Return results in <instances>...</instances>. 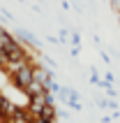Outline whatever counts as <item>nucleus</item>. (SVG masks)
<instances>
[{
	"label": "nucleus",
	"mask_w": 120,
	"mask_h": 123,
	"mask_svg": "<svg viewBox=\"0 0 120 123\" xmlns=\"http://www.w3.org/2000/svg\"><path fill=\"white\" fill-rule=\"evenodd\" d=\"M33 81V65H26V68H21L19 72H14L12 74V84L16 86V88H26L28 84Z\"/></svg>",
	"instance_id": "obj_1"
},
{
	"label": "nucleus",
	"mask_w": 120,
	"mask_h": 123,
	"mask_svg": "<svg viewBox=\"0 0 120 123\" xmlns=\"http://www.w3.org/2000/svg\"><path fill=\"white\" fill-rule=\"evenodd\" d=\"M44 91H46V88H44V86H42L39 81H35V79H33V81H30V84L26 86V88H23V93H26V95L30 98V95H39V93H44Z\"/></svg>",
	"instance_id": "obj_2"
},
{
	"label": "nucleus",
	"mask_w": 120,
	"mask_h": 123,
	"mask_svg": "<svg viewBox=\"0 0 120 123\" xmlns=\"http://www.w3.org/2000/svg\"><path fill=\"white\" fill-rule=\"evenodd\" d=\"M37 116H44V118H51V121H55V118H58V111H55L53 105H44V107H42V111L37 114Z\"/></svg>",
	"instance_id": "obj_3"
},
{
	"label": "nucleus",
	"mask_w": 120,
	"mask_h": 123,
	"mask_svg": "<svg viewBox=\"0 0 120 123\" xmlns=\"http://www.w3.org/2000/svg\"><path fill=\"white\" fill-rule=\"evenodd\" d=\"M19 37L23 42H28V44H33L35 49H39L42 44H39V40H37V37H35V35H30V33H26V30H19Z\"/></svg>",
	"instance_id": "obj_4"
},
{
	"label": "nucleus",
	"mask_w": 120,
	"mask_h": 123,
	"mask_svg": "<svg viewBox=\"0 0 120 123\" xmlns=\"http://www.w3.org/2000/svg\"><path fill=\"white\" fill-rule=\"evenodd\" d=\"M72 42H74V47H79V44H81V37L74 33V35H72Z\"/></svg>",
	"instance_id": "obj_5"
}]
</instances>
